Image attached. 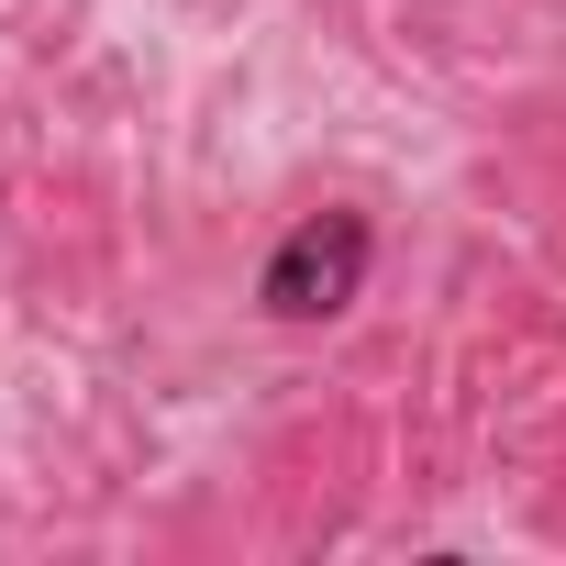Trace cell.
<instances>
[{
	"label": "cell",
	"mask_w": 566,
	"mask_h": 566,
	"mask_svg": "<svg viewBox=\"0 0 566 566\" xmlns=\"http://www.w3.org/2000/svg\"><path fill=\"white\" fill-rule=\"evenodd\" d=\"M367 255H378L367 211H312V222H290V233H277V255H266V277H255L266 323H334V312H356Z\"/></svg>",
	"instance_id": "obj_1"
}]
</instances>
